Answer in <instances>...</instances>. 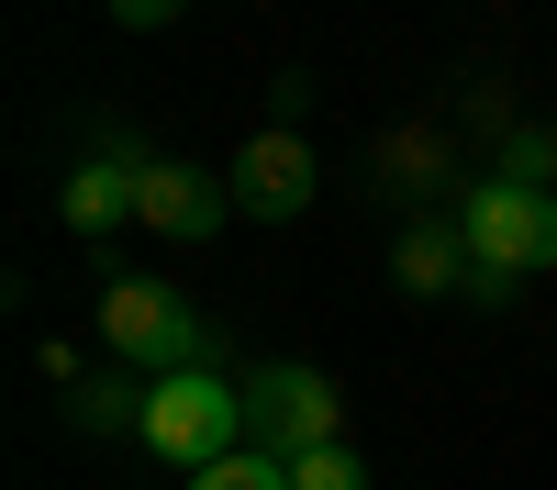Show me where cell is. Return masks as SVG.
I'll use <instances>...</instances> for the list:
<instances>
[{
  "label": "cell",
  "mask_w": 557,
  "mask_h": 490,
  "mask_svg": "<svg viewBox=\"0 0 557 490\" xmlns=\"http://www.w3.org/2000/svg\"><path fill=\"white\" fill-rule=\"evenodd\" d=\"M223 212H235V190H223V178L178 167V156H146V190H134V223H157V235L201 246V235H223Z\"/></svg>",
  "instance_id": "7"
},
{
  "label": "cell",
  "mask_w": 557,
  "mask_h": 490,
  "mask_svg": "<svg viewBox=\"0 0 557 490\" xmlns=\"http://www.w3.org/2000/svg\"><path fill=\"white\" fill-rule=\"evenodd\" d=\"M190 0H112V23H134V34H157V23H178Z\"/></svg>",
  "instance_id": "13"
},
{
  "label": "cell",
  "mask_w": 557,
  "mask_h": 490,
  "mask_svg": "<svg viewBox=\"0 0 557 490\" xmlns=\"http://www.w3.org/2000/svg\"><path fill=\"white\" fill-rule=\"evenodd\" d=\"M223 190H235L246 223H301V212L323 201V156H312V134H290V123L246 134V156L223 167Z\"/></svg>",
  "instance_id": "5"
},
{
  "label": "cell",
  "mask_w": 557,
  "mask_h": 490,
  "mask_svg": "<svg viewBox=\"0 0 557 490\" xmlns=\"http://www.w3.org/2000/svg\"><path fill=\"white\" fill-rule=\"evenodd\" d=\"M457 235H469L480 267H502V279H535V267H557V190L480 178V190L457 201Z\"/></svg>",
  "instance_id": "4"
},
{
  "label": "cell",
  "mask_w": 557,
  "mask_h": 490,
  "mask_svg": "<svg viewBox=\"0 0 557 490\" xmlns=\"http://www.w3.org/2000/svg\"><path fill=\"white\" fill-rule=\"evenodd\" d=\"M134 190H146V146L101 123V146L67 167V190H57V201H67V223H78V235H112V223H134Z\"/></svg>",
  "instance_id": "6"
},
{
  "label": "cell",
  "mask_w": 557,
  "mask_h": 490,
  "mask_svg": "<svg viewBox=\"0 0 557 490\" xmlns=\"http://www.w3.org/2000/svg\"><path fill=\"white\" fill-rule=\"evenodd\" d=\"M502 178H524V190H557V134H502Z\"/></svg>",
  "instance_id": "11"
},
{
  "label": "cell",
  "mask_w": 557,
  "mask_h": 490,
  "mask_svg": "<svg viewBox=\"0 0 557 490\" xmlns=\"http://www.w3.org/2000/svg\"><path fill=\"white\" fill-rule=\"evenodd\" d=\"M246 445L268 457H312V445H346V390L301 368V356H278V368H246Z\"/></svg>",
  "instance_id": "2"
},
{
  "label": "cell",
  "mask_w": 557,
  "mask_h": 490,
  "mask_svg": "<svg viewBox=\"0 0 557 490\" xmlns=\"http://www.w3.org/2000/svg\"><path fill=\"white\" fill-rule=\"evenodd\" d=\"M190 490H290V457H268V445H235V457L190 468Z\"/></svg>",
  "instance_id": "10"
},
{
  "label": "cell",
  "mask_w": 557,
  "mask_h": 490,
  "mask_svg": "<svg viewBox=\"0 0 557 490\" xmlns=\"http://www.w3.org/2000/svg\"><path fill=\"white\" fill-rule=\"evenodd\" d=\"M45 379H67L78 424H134V413H146V379H101V368H78L67 345H45Z\"/></svg>",
  "instance_id": "9"
},
{
  "label": "cell",
  "mask_w": 557,
  "mask_h": 490,
  "mask_svg": "<svg viewBox=\"0 0 557 490\" xmlns=\"http://www.w3.org/2000/svg\"><path fill=\"white\" fill-rule=\"evenodd\" d=\"M290 490H368V468L346 445H312V457H290Z\"/></svg>",
  "instance_id": "12"
},
{
  "label": "cell",
  "mask_w": 557,
  "mask_h": 490,
  "mask_svg": "<svg viewBox=\"0 0 557 490\" xmlns=\"http://www.w3.org/2000/svg\"><path fill=\"white\" fill-rule=\"evenodd\" d=\"M134 435H146L168 468H212V457H235V445H246V379H223V368H168V379H146V413H134Z\"/></svg>",
  "instance_id": "1"
},
{
  "label": "cell",
  "mask_w": 557,
  "mask_h": 490,
  "mask_svg": "<svg viewBox=\"0 0 557 490\" xmlns=\"http://www.w3.org/2000/svg\"><path fill=\"white\" fill-rule=\"evenodd\" d=\"M391 279L412 301H446V290H469V235L457 223H401V246H391Z\"/></svg>",
  "instance_id": "8"
},
{
  "label": "cell",
  "mask_w": 557,
  "mask_h": 490,
  "mask_svg": "<svg viewBox=\"0 0 557 490\" xmlns=\"http://www.w3.org/2000/svg\"><path fill=\"white\" fill-rule=\"evenodd\" d=\"M101 345L123 356L134 379H168V368H201V312L178 301L168 279H112V290H101Z\"/></svg>",
  "instance_id": "3"
}]
</instances>
